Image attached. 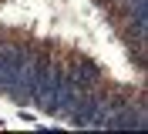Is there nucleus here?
<instances>
[{
  "mask_svg": "<svg viewBox=\"0 0 148 134\" xmlns=\"http://www.w3.org/2000/svg\"><path fill=\"white\" fill-rule=\"evenodd\" d=\"M0 127H3V121H0Z\"/></svg>",
  "mask_w": 148,
  "mask_h": 134,
  "instance_id": "f03ea898",
  "label": "nucleus"
},
{
  "mask_svg": "<svg viewBox=\"0 0 148 134\" xmlns=\"http://www.w3.org/2000/svg\"><path fill=\"white\" fill-rule=\"evenodd\" d=\"M101 67H98V61H91V57H77V61L67 67V87L74 90H94L98 84H101Z\"/></svg>",
  "mask_w": 148,
  "mask_h": 134,
  "instance_id": "f257e3e1",
  "label": "nucleus"
}]
</instances>
